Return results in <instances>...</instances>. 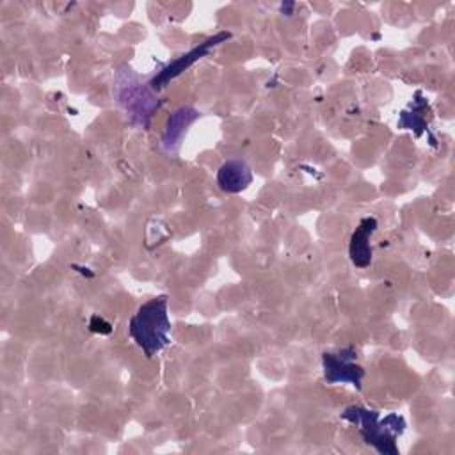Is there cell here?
<instances>
[{
    "label": "cell",
    "mask_w": 455,
    "mask_h": 455,
    "mask_svg": "<svg viewBox=\"0 0 455 455\" xmlns=\"http://www.w3.org/2000/svg\"><path fill=\"white\" fill-rule=\"evenodd\" d=\"M229 37V34L228 32H220V34H217V36H213V37H210V39H206L204 43H201L199 46H196L194 50H190L188 53H185V55H181V57H178L172 64H169L158 76H155L153 80H151V87L153 89H156V87H162L164 84H167L171 78H174L176 75H180L181 71H185L187 68H190L196 60H199L204 53H208V50L212 48V46H215V44H219L220 41H224V39H228Z\"/></svg>",
    "instance_id": "4"
},
{
    "label": "cell",
    "mask_w": 455,
    "mask_h": 455,
    "mask_svg": "<svg viewBox=\"0 0 455 455\" xmlns=\"http://www.w3.org/2000/svg\"><path fill=\"white\" fill-rule=\"evenodd\" d=\"M252 181V171L247 162L240 158L226 160L217 171V185L222 192L238 194L245 190Z\"/></svg>",
    "instance_id": "5"
},
{
    "label": "cell",
    "mask_w": 455,
    "mask_h": 455,
    "mask_svg": "<svg viewBox=\"0 0 455 455\" xmlns=\"http://www.w3.org/2000/svg\"><path fill=\"white\" fill-rule=\"evenodd\" d=\"M197 117H199V112L196 108H192V107H181L174 114H171V117L167 121V126H165V132H164V137H162L164 148L167 151H172L180 144V140H181L183 133L187 132V128Z\"/></svg>",
    "instance_id": "7"
},
{
    "label": "cell",
    "mask_w": 455,
    "mask_h": 455,
    "mask_svg": "<svg viewBox=\"0 0 455 455\" xmlns=\"http://www.w3.org/2000/svg\"><path fill=\"white\" fill-rule=\"evenodd\" d=\"M341 418L354 423L363 439L371 444L380 453L396 455L398 448L395 444V437L403 432V419L398 414H387L384 419H379L377 411H370L364 407H347L341 412Z\"/></svg>",
    "instance_id": "2"
},
{
    "label": "cell",
    "mask_w": 455,
    "mask_h": 455,
    "mask_svg": "<svg viewBox=\"0 0 455 455\" xmlns=\"http://www.w3.org/2000/svg\"><path fill=\"white\" fill-rule=\"evenodd\" d=\"M375 229H377V219L366 217L359 222V226L354 229V233L350 236L348 256H350V261L359 268H366L371 263L370 238Z\"/></svg>",
    "instance_id": "6"
},
{
    "label": "cell",
    "mask_w": 455,
    "mask_h": 455,
    "mask_svg": "<svg viewBox=\"0 0 455 455\" xmlns=\"http://www.w3.org/2000/svg\"><path fill=\"white\" fill-rule=\"evenodd\" d=\"M119 98H121V103H123L128 110L135 112L133 116H140V119H142V116L149 117V112H151L153 107L156 105V101H155L156 98L151 94L149 89H146V87H142V85H139V87L133 89V87L128 84V89H124V92H121Z\"/></svg>",
    "instance_id": "8"
},
{
    "label": "cell",
    "mask_w": 455,
    "mask_h": 455,
    "mask_svg": "<svg viewBox=\"0 0 455 455\" xmlns=\"http://www.w3.org/2000/svg\"><path fill=\"white\" fill-rule=\"evenodd\" d=\"M355 352L352 348L341 350L339 354H323V377L329 384H352L361 387L364 370L354 363Z\"/></svg>",
    "instance_id": "3"
},
{
    "label": "cell",
    "mask_w": 455,
    "mask_h": 455,
    "mask_svg": "<svg viewBox=\"0 0 455 455\" xmlns=\"http://www.w3.org/2000/svg\"><path fill=\"white\" fill-rule=\"evenodd\" d=\"M132 339L148 357H153L169 343L171 322L167 315V297L158 295L144 302L128 323Z\"/></svg>",
    "instance_id": "1"
}]
</instances>
